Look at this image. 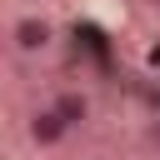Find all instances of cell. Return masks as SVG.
I'll return each instance as SVG.
<instances>
[{
    "instance_id": "4",
    "label": "cell",
    "mask_w": 160,
    "mask_h": 160,
    "mask_svg": "<svg viewBox=\"0 0 160 160\" xmlns=\"http://www.w3.org/2000/svg\"><path fill=\"white\" fill-rule=\"evenodd\" d=\"M145 145H155V150H160V115H155V120L145 125Z\"/></svg>"
},
{
    "instance_id": "1",
    "label": "cell",
    "mask_w": 160,
    "mask_h": 160,
    "mask_svg": "<svg viewBox=\"0 0 160 160\" xmlns=\"http://www.w3.org/2000/svg\"><path fill=\"white\" fill-rule=\"evenodd\" d=\"M5 45H10L20 60H45V55H55V45H60V25H55L50 15H40V10H25V15H15V20L5 25Z\"/></svg>"
},
{
    "instance_id": "3",
    "label": "cell",
    "mask_w": 160,
    "mask_h": 160,
    "mask_svg": "<svg viewBox=\"0 0 160 160\" xmlns=\"http://www.w3.org/2000/svg\"><path fill=\"white\" fill-rule=\"evenodd\" d=\"M50 110L70 125V135H80V130H90V120H95V95H90L85 85H60V90L50 95Z\"/></svg>"
},
{
    "instance_id": "5",
    "label": "cell",
    "mask_w": 160,
    "mask_h": 160,
    "mask_svg": "<svg viewBox=\"0 0 160 160\" xmlns=\"http://www.w3.org/2000/svg\"><path fill=\"white\" fill-rule=\"evenodd\" d=\"M150 10H160V0H150Z\"/></svg>"
},
{
    "instance_id": "2",
    "label": "cell",
    "mask_w": 160,
    "mask_h": 160,
    "mask_svg": "<svg viewBox=\"0 0 160 160\" xmlns=\"http://www.w3.org/2000/svg\"><path fill=\"white\" fill-rule=\"evenodd\" d=\"M20 135H25V145H30L35 155H55V150H65V145H70V125H65V120L50 110V100L25 110V120H20Z\"/></svg>"
}]
</instances>
